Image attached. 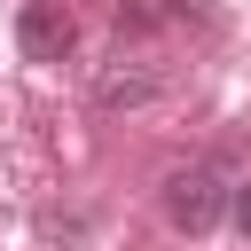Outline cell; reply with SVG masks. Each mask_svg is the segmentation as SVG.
I'll list each match as a JSON object with an SVG mask.
<instances>
[{
	"label": "cell",
	"instance_id": "277c9868",
	"mask_svg": "<svg viewBox=\"0 0 251 251\" xmlns=\"http://www.w3.org/2000/svg\"><path fill=\"white\" fill-rule=\"evenodd\" d=\"M227 220L251 235V180H235V188H227Z\"/></svg>",
	"mask_w": 251,
	"mask_h": 251
},
{
	"label": "cell",
	"instance_id": "3957f363",
	"mask_svg": "<svg viewBox=\"0 0 251 251\" xmlns=\"http://www.w3.org/2000/svg\"><path fill=\"white\" fill-rule=\"evenodd\" d=\"M157 86H165V78H157L149 63H126V55H118V63L94 71V110H141V102H157Z\"/></svg>",
	"mask_w": 251,
	"mask_h": 251
},
{
	"label": "cell",
	"instance_id": "7a4b0ae2",
	"mask_svg": "<svg viewBox=\"0 0 251 251\" xmlns=\"http://www.w3.org/2000/svg\"><path fill=\"white\" fill-rule=\"evenodd\" d=\"M16 47H24L31 63H63V55L78 47V16H71L63 0H24V8H16Z\"/></svg>",
	"mask_w": 251,
	"mask_h": 251
},
{
	"label": "cell",
	"instance_id": "6da1fadb",
	"mask_svg": "<svg viewBox=\"0 0 251 251\" xmlns=\"http://www.w3.org/2000/svg\"><path fill=\"white\" fill-rule=\"evenodd\" d=\"M165 220L180 227V235H212L220 220H227V180H220V165H180V173H165Z\"/></svg>",
	"mask_w": 251,
	"mask_h": 251
}]
</instances>
